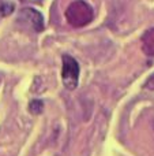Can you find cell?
Returning <instances> with one entry per match:
<instances>
[{"label":"cell","instance_id":"obj_5","mask_svg":"<svg viewBox=\"0 0 154 156\" xmlns=\"http://www.w3.org/2000/svg\"><path fill=\"white\" fill-rule=\"evenodd\" d=\"M42 101H40V100H33L32 103H30V111H32L33 114H40L41 111H42Z\"/></svg>","mask_w":154,"mask_h":156},{"label":"cell","instance_id":"obj_4","mask_svg":"<svg viewBox=\"0 0 154 156\" xmlns=\"http://www.w3.org/2000/svg\"><path fill=\"white\" fill-rule=\"evenodd\" d=\"M142 49L146 55L154 56V27L149 29L142 37Z\"/></svg>","mask_w":154,"mask_h":156},{"label":"cell","instance_id":"obj_1","mask_svg":"<svg viewBox=\"0 0 154 156\" xmlns=\"http://www.w3.org/2000/svg\"><path fill=\"white\" fill-rule=\"evenodd\" d=\"M65 16H67V21L70 25L75 27H82L93 19V8L86 2L76 0L68 5Z\"/></svg>","mask_w":154,"mask_h":156},{"label":"cell","instance_id":"obj_2","mask_svg":"<svg viewBox=\"0 0 154 156\" xmlns=\"http://www.w3.org/2000/svg\"><path fill=\"white\" fill-rule=\"evenodd\" d=\"M63 83L67 89L74 90L78 86V78H79V65L72 56L64 55L63 56Z\"/></svg>","mask_w":154,"mask_h":156},{"label":"cell","instance_id":"obj_3","mask_svg":"<svg viewBox=\"0 0 154 156\" xmlns=\"http://www.w3.org/2000/svg\"><path fill=\"white\" fill-rule=\"evenodd\" d=\"M21 16L25 19L26 22H29V25L37 32H41L44 29V21H42V15L38 11L33 10V8H25L21 11Z\"/></svg>","mask_w":154,"mask_h":156}]
</instances>
